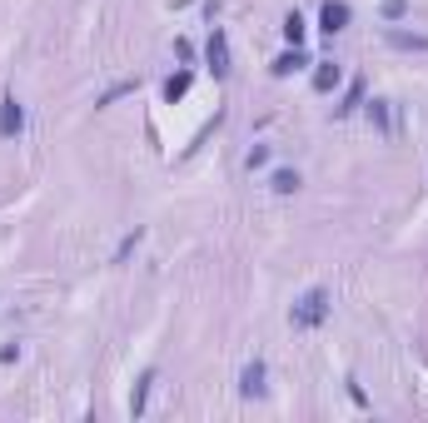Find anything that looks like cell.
I'll return each instance as SVG.
<instances>
[{
    "label": "cell",
    "instance_id": "6da1fadb",
    "mask_svg": "<svg viewBox=\"0 0 428 423\" xmlns=\"http://www.w3.org/2000/svg\"><path fill=\"white\" fill-rule=\"evenodd\" d=\"M334 314V304H329V289L324 284H314V289H304L299 299H294V309H289V324L299 329V334H309V329H319Z\"/></svg>",
    "mask_w": 428,
    "mask_h": 423
},
{
    "label": "cell",
    "instance_id": "7a4b0ae2",
    "mask_svg": "<svg viewBox=\"0 0 428 423\" xmlns=\"http://www.w3.org/2000/svg\"><path fill=\"white\" fill-rule=\"evenodd\" d=\"M204 60H209V70H214V80H225L229 75V35L214 25L209 30V40H204Z\"/></svg>",
    "mask_w": 428,
    "mask_h": 423
},
{
    "label": "cell",
    "instance_id": "3957f363",
    "mask_svg": "<svg viewBox=\"0 0 428 423\" xmlns=\"http://www.w3.org/2000/svg\"><path fill=\"white\" fill-rule=\"evenodd\" d=\"M349 20H354L349 0H324V6H319V30H324V35H339V30H349Z\"/></svg>",
    "mask_w": 428,
    "mask_h": 423
},
{
    "label": "cell",
    "instance_id": "277c9868",
    "mask_svg": "<svg viewBox=\"0 0 428 423\" xmlns=\"http://www.w3.org/2000/svg\"><path fill=\"white\" fill-rule=\"evenodd\" d=\"M20 130H25V105L6 95L0 100V140H20Z\"/></svg>",
    "mask_w": 428,
    "mask_h": 423
},
{
    "label": "cell",
    "instance_id": "5b68a950",
    "mask_svg": "<svg viewBox=\"0 0 428 423\" xmlns=\"http://www.w3.org/2000/svg\"><path fill=\"white\" fill-rule=\"evenodd\" d=\"M304 65H309V55H304V45H289V50H284V55H274V65H269V75H274V80H289V75H299Z\"/></svg>",
    "mask_w": 428,
    "mask_h": 423
},
{
    "label": "cell",
    "instance_id": "8992f818",
    "mask_svg": "<svg viewBox=\"0 0 428 423\" xmlns=\"http://www.w3.org/2000/svg\"><path fill=\"white\" fill-rule=\"evenodd\" d=\"M339 85H344V65H339V60H324V65L314 70V90H319V95H329V90H339Z\"/></svg>",
    "mask_w": 428,
    "mask_h": 423
},
{
    "label": "cell",
    "instance_id": "52a82bcc",
    "mask_svg": "<svg viewBox=\"0 0 428 423\" xmlns=\"http://www.w3.org/2000/svg\"><path fill=\"white\" fill-rule=\"evenodd\" d=\"M239 394H244V398H259V394H264V363H259V358L239 368Z\"/></svg>",
    "mask_w": 428,
    "mask_h": 423
},
{
    "label": "cell",
    "instance_id": "ba28073f",
    "mask_svg": "<svg viewBox=\"0 0 428 423\" xmlns=\"http://www.w3.org/2000/svg\"><path fill=\"white\" fill-rule=\"evenodd\" d=\"M279 35H284L289 45H304V40H309V25H304V15H299V11H289V15H284V25H279Z\"/></svg>",
    "mask_w": 428,
    "mask_h": 423
},
{
    "label": "cell",
    "instance_id": "9c48e42d",
    "mask_svg": "<svg viewBox=\"0 0 428 423\" xmlns=\"http://www.w3.org/2000/svg\"><path fill=\"white\" fill-rule=\"evenodd\" d=\"M299 184H304L299 170H274V175H269V189H274V194H294Z\"/></svg>",
    "mask_w": 428,
    "mask_h": 423
},
{
    "label": "cell",
    "instance_id": "30bf717a",
    "mask_svg": "<svg viewBox=\"0 0 428 423\" xmlns=\"http://www.w3.org/2000/svg\"><path fill=\"white\" fill-rule=\"evenodd\" d=\"M389 45L394 50H428V35H418V30H389Z\"/></svg>",
    "mask_w": 428,
    "mask_h": 423
},
{
    "label": "cell",
    "instance_id": "8fae6325",
    "mask_svg": "<svg viewBox=\"0 0 428 423\" xmlns=\"http://www.w3.org/2000/svg\"><path fill=\"white\" fill-rule=\"evenodd\" d=\"M135 85H140V80H120V85H110V90H105V95H100L95 105H100V110H105V105H115L120 95H135Z\"/></svg>",
    "mask_w": 428,
    "mask_h": 423
},
{
    "label": "cell",
    "instance_id": "7c38bea8",
    "mask_svg": "<svg viewBox=\"0 0 428 423\" xmlns=\"http://www.w3.org/2000/svg\"><path fill=\"white\" fill-rule=\"evenodd\" d=\"M359 105H363V80H354V85H349V95H344V105H339L334 115H354Z\"/></svg>",
    "mask_w": 428,
    "mask_h": 423
},
{
    "label": "cell",
    "instance_id": "4fadbf2b",
    "mask_svg": "<svg viewBox=\"0 0 428 423\" xmlns=\"http://www.w3.org/2000/svg\"><path fill=\"white\" fill-rule=\"evenodd\" d=\"M185 90H189V70H180V75H170V80H165V100H170V105H175Z\"/></svg>",
    "mask_w": 428,
    "mask_h": 423
},
{
    "label": "cell",
    "instance_id": "5bb4252c",
    "mask_svg": "<svg viewBox=\"0 0 428 423\" xmlns=\"http://www.w3.org/2000/svg\"><path fill=\"white\" fill-rule=\"evenodd\" d=\"M140 239H145V229H130V234L120 239V249H115V264H125V259H130V254L140 249Z\"/></svg>",
    "mask_w": 428,
    "mask_h": 423
},
{
    "label": "cell",
    "instance_id": "9a60e30c",
    "mask_svg": "<svg viewBox=\"0 0 428 423\" xmlns=\"http://www.w3.org/2000/svg\"><path fill=\"white\" fill-rule=\"evenodd\" d=\"M149 389H154V374H145V379H140V389H135V398H130V413H135V418L145 413V398H149Z\"/></svg>",
    "mask_w": 428,
    "mask_h": 423
},
{
    "label": "cell",
    "instance_id": "2e32d148",
    "mask_svg": "<svg viewBox=\"0 0 428 423\" xmlns=\"http://www.w3.org/2000/svg\"><path fill=\"white\" fill-rule=\"evenodd\" d=\"M368 120H373V125H379V130L389 135V105H384V100H368Z\"/></svg>",
    "mask_w": 428,
    "mask_h": 423
},
{
    "label": "cell",
    "instance_id": "e0dca14e",
    "mask_svg": "<svg viewBox=\"0 0 428 423\" xmlns=\"http://www.w3.org/2000/svg\"><path fill=\"white\" fill-rule=\"evenodd\" d=\"M264 165H269V145H254L244 154V170H264Z\"/></svg>",
    "mask_w": 428,
    "mask_h": 423
},
{
    "label": "cell",
    "instance_id": "ac0fdd59",
    "mask_svg": "<svg viewBox=\"0 0 428 423\" xmlns=\"http://www.w3.org/2000/svg\"><path fill=\"white\" fill-rule=\"evenodd\" d=\"M408 11V0H389V6H384V20H399Z\"/></svg>",
    "mask_w": 428,
    "mask_h": 423
}]
</instances>
